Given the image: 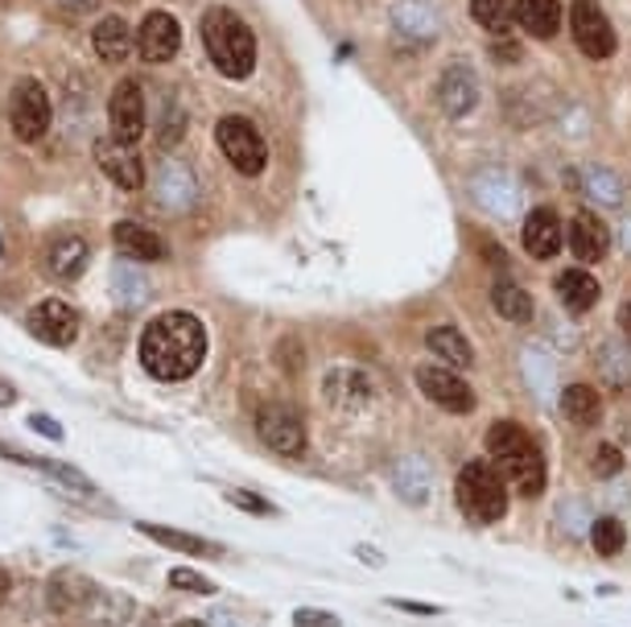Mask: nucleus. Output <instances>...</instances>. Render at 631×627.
<instances>
[{
  "label": "nucleus",
  "instance_id": "f257e3e1",
  "mask_svg": "<svg viewBox=\"0 0 631 627\" xmlns=\"http://www.w3.org/2000/svg\"><path fill=\"white\" fill-rule=\"evenodd\" d=\"M206 356V331L203 323L187 310H166L140 331V363L154 380H187L199 372Z\"/></svg>",
  "mask_w": 631,
  "mask_h": 627
},
{
  "label": "nucleus",
  "instance_id": "f03ea898",
  "mask_svg": "<svg viewBox=\"0 0 631 627\" xmlns=\"http://www.w3.org/2000/svg\"><path fill=\"white\" fill-rule=\"evenodd\" d=\"M487 455L499 475L516 483L520 495H541L545 488V458L537 450V441L529 438V429L516 422H495L487 434Z\"/></svg>",
  "mask_w": 631,
  "mask_h": 627
},
{
  "label": "nucleus",
  "instance_id": "7ed1b4c3",
  "mask_svg": "<svg viewBox=\"0 0 631 627\" xmlns=\"http://www.w3.org/2000/svg\"><path fill=\"white\" fill-rule=\"evenodd\" d=\"M203 46L211 54V63L219 67L227 79H248L257 67V34L248 30V21L239 18L236 9H206L203 18Z\"/></svg>",
  "mask_w": 631,
  "mask_h": 627
},
{
  "label": "nucleus",
  "instance_id": "20e7f679",
  "mask_svg": "<svg viewBox=\"0 0 631 627\" xmlns=\"http://www.w3.org/2000/svg\"><path fill=\"white\" fill-rule=\"evenodd\" d=\"M454 495H459V508L466 512L475 525H495V520H504V512H508L504 475H499L495 467H487V462H466L459 471Z\"/></svg>",
  "mask_w": 631,
  "mask_h": 627
},
{
  "label": "nucleus",
  "instance_id": "39448f33",
  "mask_svg": "<svg viewBox=\"0 0 631 627\" xmlns=\"http://www.w3.org/2000/svg\"><path fill=\"white\" fill-rule=\"evenodd\" d=\"M215 136H219L223 157H227V161H232L239 173L257 178V173L269 166V145H264V136H260V128L252 124V120L223 116L219 128H215Z\"/></svg>",
  "mask_w": 631,
  "mask_h": 627
},
{
  "label": "nucleus",
  "instance_id": "423d86ee",
  "mask_svg": "<svg viewBox=\"0 0 631 627\" xmlns=\"http://www.w3.org/2000/svg\"><path fill=\"white\" fill-rule=\"evenodd\" d=\"M9 124L21 141H42L50 128V96L37 79H21L9 96Z\"/></svg>",
  "mask_w": 631,
  "mask_h": 627
},
{
  "label": "nucleus",
  "instance_id": "0eeeda50",
  "mask_svg": "<svg viewBox=\"0 0 631 627\" xmlns=\"http://www.w3.org/2000/svg\"><path fill=\"white\" fill-rule=\"evenodd\" d=\"M25 331L46 347H70L79 335V314H75V305L58 302V298H42L25 314Z\"/></svg>",
  "mask_w": 631,
  "mask_h": 627
},
{
  "label": "nucleus",
  "instance_id": "6e6552de",
  "mask_svg": "<svg viewBox=\"0 0 631 627\" xmlns=\"http://www.w3.org/2000/svg\"><path fill=\"white\" fill-rule=\"evenodd\" d=\"M417 384H421V392H426L433 405H442L446 413H454V417L475 413V389H471L454 368L421 363V368H417Z\"/></svg>",
  "mask_w": 631,
  "mask_h": 627
},
{
  "label": "nucleus",
  "instance_id": "1a4fd4ad",
  "mask_svg": "<svg viewBox=\"0 0 631 627\" xmlns=\"http://www.w3.org/2000/svg\"><path fill=\"white\" fill-rule=\"evenodd\" d=\"M108 124H112V136H116L120 145H137L140 136H145V96H140V87L133 79L112 87V96H108Z\"/></svg>",
  "mask_w": 631,
  "mask_h": 627
},
{
  "label": "nucleus",
  "instance_id": "9d476101",
  "mask_svg": "<svg viewBox=\"0 0 631 627\" xmlns=\"http://www.w3.org/2000/svg\"><path fill=\"white\" fill-rule=\"evenodd\" d=\"M570 30H574V42L586 58H607L615 54V30L611 21L602 18L595 0H574L570 4Z\"/></svg>",
  "mask_w": 631,
  "mask_h": 627
},
{
  "label": "nucleus",
  "instance_id": "9b49d317",
  "mask_svg": "<svg viewBox=\"0 0 631 627\" xmlns=\"http://www.w3.org/2000/svg\"><path fill=\"white\" fill-rule=\"evenodd\" d=\"M257 434L277 455H302L306 450V425L285 405H264L257 413Z\"/></svg>",
  "mask_w": 631,
  "mask_h": 627
},
{
  "label": "nucleus",
  "instance_id": "f8f14e48",
  "mask_svg": "<svg viewBox=\"0 0 631 627\" xmlns=\"http://www.w3.org/2000/svg\"><path fill=\"white\" fill-rule=\"evenodd\" d=\"M178 46H182V30H178L173 13L154 9L149 18L140 21L137 51H140V58H145V63H170L173 54H178Z\"/></svg>",
  "mask_w": 631,
  "mask_h": 627
},
{
  "label": "nucleus",
  "instance_id": "ddd939ff",
  "mask_svg": "<svg viewBox=\"0 0 631 627\" xmlns=\"http://www.w3.org/2000/svg\"><path fill=\"white\" fill-rule=\"evenodd\" d=\"M95 161H100V170L124 190H140L145 187V166H140V157L128 145H120L116 136H100L95 141Z\"/></svg>",
  "mask_w": 631,
  "mask_h": 627
},
{
  "label": "nucleus",
  "instance_id": "4468645a",
  "mask_svg": "<svg viewBox=\"0 0 631 627\" xmlns=\"http://www.w3.org/2000/svg\"><path fill=\"white\" fill-rule=\"evenodd\" d=\"M565 239H570V253L578 256L582 265H598L607 256V248H611V232H607V223L598 220L595 211H578Z\"/></svg>",
  "mask_w": 631,
  "mask_h": 627
},
{
  "label": "nucleus",
  "instance_id": "2eb2a0df",
  "mask_svg": "<svg viewBox=\"0 0 631 627\" xmlns=\"http://www.w3.org/2000/svg\"><path fill=\"white\" fill-rule=\"evenodd\" d=\"M562 220H557V211L553 206H537L529 220H525V253L532 260H549V256L562 253Z\"/></svg>",
  "mask_w": 631,
  "mask_h": 627
},
{
  "label": "nucleus",
  "instance_id": "dca6fc26",
  "mask_svg": "<svg viewBox=\"0 0 631 627\" xmlns=\"http://www.w3.org/2000/svg\"><path fill=\"white\" fill-rule=\"evenodd\" d=\"M112 244L124 256H133V260H166V239L157 236L154 227H145V223H116L112 227Z\"/></svg>",
  "mask_w": 631,
  "mask_h": 627
},
{
  "label": "nucleus",
  "instance_id": "f3484780",
  "mask_svg": "<svg viewBox=\"0 0 631 627\" xmlns=\"http://www.w3.org/2000/svg\"><path fill=\"white\" fill-rule=\"evenodd\" d=\"M87 260H91V248H87V239H79V236L50 239V248H46V269H50L58 281L83 277Z\"/></svg>",
  "mask_w": 631,
  "mask_h": 627
},
{
  "label": "nucleus",
  "instance_id": "a211bd4d",
  "mask_svg": "<svg viewBox=\"0 0 631 627\" xmlns=\"http://www.w3.org/2000/svg\"><path fill=\"white\" fill-rule=\"evenodd\" d=\"M438 100L450 116H466L478 100V87H475V75L471 67H450L442 75V87H438Z\"/></svg>",
  "mask_w": 631,
  "mask_h": 627
},
{
  "label": "nucleus",
  "instance_id": "6ab92c4d",
  "mask_svg": "<svg viewBox=\"0 0 631 627\" xmlns=\"http://www.w3.org/2000/svg\"><path fill=\"white\" fill-rule=\"evenodd\" d=\"M426 347L442 359V368H471L475 363V347L454 326H433L426 335Z\"/></svg>",
  "mask_w": 631,
  "mask_h": 627
},
{
  "label": "nucleus",
  "instance_id": "aec40b11",
  "mask_svg": "<svg viewBox=\"0 0 631 627\" xmlns=\"http://www.w3.org/2000/svg\"><path fill=\"white\" fill-rule=\"evenodd\" d=\"M91 46L100 54L103 63H124L128 51H133V30H128V21L124 18H103L95 25V34H91Z\"/></svg>",
  "mask_w": 631,
  "mask_h": 627
},
{
  "label": "nucleus",
  "instance_id": "412c9836",
  "mask_svg": "<svg viewBox=\"0 0 631 627\" xmlns=\"http://www.w3.org/2000/svg\"><path fill=\"white\" fill-rule=\"evenodd\" d=\"M557 298H562V305L570 314H586V310L598 302V281L582 269V265L578 269H565L562 277H557Z\"/></svg>",
  "mask_w": 631,
  "mask_h": 627
},
{
  "label": "nucleus",
  "instance_id": "4be33fe9",
  "mask_svg": "<svg viewBox=\"0 0 631 627\" xmlns=\"http://www.w3.org/2000/svg\"><path fill=\"white\" fill-rule=\"evenodd\" d=\"M137 533H145L149 541L166 545L173 553H190V558H219V549L203 537H194V533H178V528H166V525H149V520H140Z\"/></svg>",
  "mask_w": 631,
  "mask_h": 627
},
{
  "label": "nucleus",
  "instance_id": "5701e85b",
  "mask_svg": "<svg viewBox=\"0 0 631 627\" xmlns=\"http://www.w3.org/2000/svg\"><path fill=\"white\" fill-rule=\"evenodd\" d=\"M516 21H520L532 37H553L562 30V4H557V0H520V4H516Z\"/></svg>",
  "mask_w": 631,
  "mask_h": 627
},
{
  "label": "nucleus",
  "instance_id": "b1692460",
  "mask_svg": "<svg viewBox=\"0 0 631 627\" xmlns=\"http://www.w3.org/2000/svg\"><path fill=\"white\" fill-rule=\"evenodd\" d=\"M562 413L570 417V425L590 429V425L602 422V401H598V392L590 389V384H574V389H565L562 396Z\"/></svg>",
  "mask_w": 631,
  "mask_h": 627
},
{
  "label": "nucleus",
  "instance_id": "393cba45",
  "mask_svg": "<svg viewBox=\"0 0 631 627\" xmlns=\"http://www.w3.org/2000/svg\"><path fill=\"white\" fill-rule=\"evenodd\" d=\"M87 598H95V586L79 574H54L50 578V607L54 611H75L87 607Z\"/></svg>",
  "mask_w": 631,
  "mask_h": 627
},
{
  "label": "nucleus",
  "instance_id": "a878e982",
  "mask_svg": "<svg viewBox=\"0 0 631 627\" xmlns=\"http://www.w3.org/2000/svg\"><path fill=\"white\" fill-rule=\"evenodd\" d=\"M471 18H475L487 34L504 37V34H512V25H516V4L512 0H471Z\"/></svg>",
  "mask_w": 631,
  "mask_h": 627
},
{
  "label": "nucleus",
  "instance_id": "bb28decb",
  "mask_svg": "<svg viewBox=\"0 0 631 627\" xmlns=\"http://www.w3.org/2000/svg\"><path fill=\"white\" fill-rule=\"evenodd\" d=\"M492 305L495 314L508 318V323H529L532 318V298L520 285H512V281H499L492 289Z\"/></svg>",
  "mask_w": 631,
  "mask_h": 627
},
{
  "label": "nucleus",
  "instance_id": "cd10ccee",
  "mask_svg": "<svg viewBox=\"0 0 631 627\" xmlns=\"http://www.w3.org/2000/svg\"><path fill=\"white\" fill-rule=\"evenodd\" d=\"M590 545H595V553H602V558L623 553V545H628V528H623V520H615V516L595 520V528H590Z\"/></svg>",
  "mask_w": 631,
  "mask_h": 627
},
{
  "label": "nucleus",
  "instance_id": "c85d7f7f",
  "mask_svg": "<svg viewBox=\"0 0 631 627\" xmlns=\"http://www.w3.org/2000/svg\"><path fill=\"white\" fill-rule=\"evenodd\" d=\"M623 467V455H619V446H611V441H602L595 450V475L598 479H611L615 471Z\"/></svg>",
  "mask_w": 631,
  "mask_h": 627
},
{
  "label": "nucleus",
  "instance_id": "c756f323",
  "mask_svg": "<svg viewBox=\"0 0 631 627\" xmlns=\"http://www.w3.org/2000/svg\"><path fill=\"white\" fill-rule=\"evenodd\" d=\"M227 500L236 504V508L252 512V516H277V508L264 500V495H252V492H227Z\"/></svg>",
  "mask_w": 631,
  "mask_h": 627
},
{
  "label": "nucleus",
  "instance_id": "7c9ffc66",
  "mask_svg": "<svg viewBox=\"0 0 631 627\" xmlns=\"http://www.w3.org/2000/svg\"><path fill=\"white\" fill-rule=\"evenodd\" d=\"M170 582L178 591H199V594H215V582H206L203 574H194V570H173Z\"/></svg>",
  "mask_w": 631,
  "mask_h": 627
},
{
  "label": "nucleus",
  "instance_id": "2f4dec72",
  "mask_svg": "<svg viewBox=\"0 0 631 627\" xmlns=\"http://www.w3.org/2000/svg\"><path fill=\"white\" fill-rule=\"evenodd\" d=\"M42 471H50L54 479H63V483H67V488H75V492H91V483H87L75 467H67V462H46Z\"/></svg>",
  "mask_w": 631,
  "mask_h": 627
},
{
  "label": "nucleus",
  "instance_id": "473e14b6",
  "mask_svg": "<svg viewBox=\"0 0 631 627\" xmlns=\"http://www.w3.org/2000/svg\"><path fill=\"white\" fill-rule=\"evenodd\" d=\"M293 627H339V619L335 615H326V611H297L293 615Z\"/></svg>",
  "mask_w": 631,
  "mask_h": 627
},
{
  "label": "nucleus",
  "instance_id": "72a5a7b5",
  "mask_svg": "<svg viewBox=\"0 0 631 627\" xmlns=\"http://www.w3.org/2000/svg\"><path fill=\"white\" fill-rule=\"evenodd\" d=\"M30 429H37V434H42V438H50V441H58L63 438V425L58 422H50V417H30Z\"/></svg>",
  "mask_w": 631,
  "mask_h": 627
},
{
  "label": "nucleus",
  "instance_id": "f704fd0d",
  "mask_svg": "<svg viewBox=\"0 0 631 627\" xmlns=\"http://www.w3.org/2000/svg\"><path fill=\"white\" fill-rule=\"evenodd\" d=\"M393 607L409 611V615H442V607H433V603H409V598H393Z\"/></svg>",
  "mask_w": 631,
  "mask_h": 627
},
{
  "label": "nucleus",
  "instance_id": "c9c22d12",
  "mask_svg": "<svg viewBox=\"0 0 631 627\" xmlns=\"http://www.w3.org/2000/svg\"><path fill=\"white\" fill-rule=\"evenodd\" d=\"M70 13H95L100 9V0H63Z\"/></svg>",
  "mask_w": 631,
  "mask_h": 627
},
{
  "label": "nucleus",
  "instance_id": "e433bc0d",
  "mask_svg": "<svg viewBox=\"0 0 631 627\" xmlns=\"http://www.w3.org/2000/svg\"><path fill=\"white\" fill-rule=\"evenodd\" d=\"M13 401H18V389H13V384H4V380H0V405H13Z\"/></svg>",
  "mask_w": 631,
  "mask_h": 627
},
{
  "label": "nucleus",
  "instance_id": "4c0bfd02",
  "mask_svg": "<svg viewBox=\"0 0 631 627\" xmlns=\"http://www.w3.org/2000/svg\"><path fill=\"white\" fill-rule=\"evenodd\" d=\"M4 598H9V574L0 570V603H4Z\"/></svg>",
  "mask_w": 631,
  "mask_h": 627
},
{
  "label": "nucleus",
  "instance_id": "58836bf2",
  "mask_svg": "<svg viewBox=\"0 0 631 627\" xmlns=\"http://www.w3.org/2000/svg\"><path fill=\"white\" fill-rule=\"evenodd\" d=\"M619 323H623V331L631 335V305H623V314H619Z\"/></svg>",
  "mask_w": 631,
  "mask_h": 627
},
{
  "label": "nucleus",
  "instance_id": "ea45409f",
  "mask_svg": "<svg viewBox=\"0 0 631 627\" xmlns=\"http://www.w3.org/2000/svg\"><path fill=\"white\" fill-rule=\"evenodd\" d=\"M178 627H203V624H199V619H187V624H178Z\"/></svg>",
  "mask_w": 631,
  "mask_h": 627
},
{
  "label": "nucleus",
  "instance_id": "a19ab883",
  "mask_svg": "<svg viewBox=\"0 0 631 627\" xmlns=\"http://www.w3.org/2000/svg\"><path fill=\"white\" fill-rule=\"evenodd\" d=\"M0 253H4V239H0Z\"/></svg>",
  "mask_w": 631,
  "mask_h": 627
}]
</instances>
